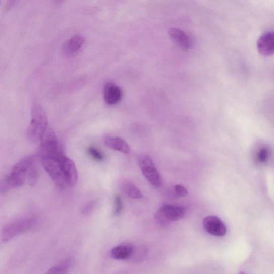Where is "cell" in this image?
<instances>
[{
  "label": "cell",
  "mask_w": 274,
  "mask_h": 274,
  "mask_svg": "<svg viewBox=\"0 0 274 274\" xmlns=\"http://www.w3.org/2000/svg\"><path fill=\"white\" fill-rule=\"evenodd\" d=\"M171 38L178 47L182 50L188 51L192 47V41L187 34L177 28H171L169 30Z\"/></svg>",
  "instance_id": "obj_12"
},
{
  "label": "cell",
  "mask_w": 274,
  "mask_h": 274,
  "mask_svg": "<svg viewBox=\"0 0 274 274\" xmlns=\"http://www.w3.org/2000/svg\"><path fill=\"white\" fill-rule=\"evenodd\" d=\"M104 143L107 147L109 149L122 152L124 154H129L130 151L129 146L123 139L117 136H107L105 139Z\"/></svg>",
  "instance_id": "obj_13"
},
{
  "label": "cell",
  "mask_w": 274,
  "mask_h": 274,
  "mask_svg": "<svg viewBox=\"0 0 274 274\" xmlns=\"http://www.w3.org/2000/svg\"><path fill=\"white\" fill-rule=\"evenodd\" d=\"M39 152L40 157L58 158L65 154L56 134L50 129L45 131L40 140Z\"/></svg>",
  "instance_id": "obj_5"
},
{
  "label": "cell",
  "mask_w": 274,
  "mask_h": 274,
  "mask_svg": "<svg viewBox=\"0 0 274 274\" xmlns=\"http://www.w3.org/2000/svg\"><path fill=\"white\" fill-rule=\"evenodd\" d=\"M272 151L269 146L263 145L260 146L255 154V160L260 166H266L269 162Z\"/></svg>",
  "instance_id": "obj_16"
},
{
  "label": "cell",
  "mask_w": 274,
  "mask_h": 274,
  "mask_svg": "<svg viewBox=\"0 0 274 274\" xmlns=\"http://www.w3.org/2000/svg\"><path fill=\"white\" fill-rule=\"evenodd\" d=\"M36 157V155H30L15 164L10 175L1 182L0 192L2 194L11 189L20 187L24 184L27 172Z\"/></svg>",
  "instance_id": "obj_1"
},
{
  "label": "cell",
  "mask_w": 274,
  "mask_h": 274,
  "mask_svg": "<svg viewBox=\"0 0 274 274\" xmlns=\"http://www.w3.org/2000/svg\"><path fill=\"white\" fill-rule=\"evenodd\" d=\"M90 156L97 161H103L104 160L103 154L95 147H90L88 150Z\"/></svg>",
  "instance_id": "obj_22"
},
{
  "label": "cell",
  "mask_w": 274,
  "mask_h": 274,
  "mask_svg": "<svg viewBox=\"0 0 274 274\" xmlns=\"http://www.w3.org/2000/svg\"><path fill=\"white\" fill-rule=\"evenodd\" d=\"M134 253L133 246L130 245H121L115 246L111 251L112 258L116 260L130 259Z\"/></svg>",
  "instance_id": "obj_15"
},
{
  "label": "cell",
  "mask_w": 274,
  "mask_h": 274,
  "mask_svg": "<svg viewBox=\"0 0 274 274\" xmlns=\"http://www.w3.org/2000/svg\"><path fill=\"white\" fill-rule=\"evenodd\" d=\"M56 1L57 3H61V2L63 1V0H56Z\"/></svg>",
  "instance_id": "obj_25"
},
{
  "label": "cell",
  "mask_w": 274,
  "mask_h": 274,
  "mask_svg": "<svg viewBox=\"0 0 274 274\" xmlns=\"http://www.w3.org/2000/svg\"><path fill=\"white\" fill-rule=\"evenodd\" d=\"M122 97L121 89L117 85L109 83L104 89V99L105 103L109 105H114L121 101Z\"/></svg>",
  "instance_id": "obj_11"
},
{
  "label": "cell",
  "mask_w": 274,
  "mask_h": 274,
  "mask_svg": "<svg viewBox=\"0 0 274 274\" xmlns=\"http://www.w3.org/2000/svg\"><path fill=\"white\" fill-rule=\"evenodd\" d=\"M62 156L58 158L41 157L40 158L44 169L55 184L59 188L65 189L68 186L61 165L60 159Z\"/></svg>",
  "instance_id": "obj_6"
},
{
  "label": "cell",
  "mask_w": 274,
  "mask_h": 274,
  "mask_svg": "<svg viewBox=\"0 0 274 274\" xmlns=\"http://www.w3.org/2000/svg\"><path fill=\"white\" fill-rule=\"evenodd\" d=\"M114 216H119L122 213L123 209V200L120 196L117 195L115 196L114 198Z\"/></svg>",
  "instance_id": "obj_21"
},
{
  "label": "cell",
  "mask_w": 274,
  "mask_h": 274,
  "mask_svg": "<svg viewBox=\"0 0 274 274\" xmlns=\"http://www.w3.org/2000/svg\"><path fill=\"white\" fill-rule=\"evenodd\" d=\"M17 1L18 0H8L5 8L6 11H8L10 10V9L16 4Z\"/></svg>",
  "instance_id": "obj_24"
},
{
  "label": "cell",
  "mask_w": 274,
  "mask_h": 274,
  "mask_svg": "<svg viewBox=\"0 0 274 274\" xmlns=\"http://www.w3.org/2000/svg\"><path fill=\"white\" fill-rule=\"evenodd\" d=\"M71 260L67 259L59 263L58 265L51 267L47 273L49 274L67 273L71 268Z\"/></svg>",
  "instance_id": "obj_19"
},
{
  "label": "cell",
  "mask_w": 274,
  "mask_h": 274,
  "mask_svg": "<svg viewBox=\"0 0 274 274\" xmlns=\"http://www.w3.org/2000/svg\"><path fill=\"white\" fill-rule=\"evenodd\" d=\"M85 39L83 36L80 35H75L63 44L62 51L64 53L68 55L74 54L83 47Z\"/></svg>",
  "instance_id": "obj_14"
},
{
  "label": "cell",
  "mask_w": 274,
  "mask_h": 274,
  "mask_svg": "<svg viewBox=\"0 0 274 274\" xmlns=\"http://www.w3.org/2000/svg\"><path fill=\"white\" fill-rule=\"evenodd\" d=\"M27 177H28V181L29 185L34 187L36 182H37L38 178V157H36L34 160L27 172Z\"/></svg>",
  "instance_id": "obj_18"
},
{
  "label": "cell",
  "mask_w": 274,
  "mask_h": 274,
  "mask_svg": "<svg viewBox=\"0 0 274 274\" xmlns=\"http://www.w3.org/2000/svg\"><path fill=\"white\" fill-rule=\"evenodd\" d=\"M257 49L263 56H270L274 54V32L264 33L257 42Z\"/></svg>",
  "instance_id": "obj_10"
},
{
  "label": "cell",
  "mask_w": 274,
  "mask_h": 274,
  "mask_svg": "<svg viewBox=\"0 0 274 274\" xmlns=\"http://www.w3.org/2000/svg\"><path fill=\"white\" fill-rule=\"evenodd\" d=\"M37 223L35 217H28L20 219L5 226L2 233V241L7 242L15 236L32 229Z\"/></svg>",
  "instance_id": "obj_4"
},
{
  "label": "cell",
  "mask_w": 274,
  "mask_h": 274,
  "mask_svg": "<svg viewBox=\"0 0 274 274\" xmlns=\"http://www.w3.org/2000/svg\"><path fill=\"white\" fill-rule=\"evenodd\" d=\"M31 122L27 130V138L32 143H37L48 129V120L44 109L39 105L32 109Z\"/></svg>",
  "instance_id": "obj_2"
},
{
  "label": "cell",
  "mask_w": 274,
  "mask_h": 274,
  "mask_svg": "<svg viewBox=\"0 0 274 274\" xmlns=\"http://www.w3.org/2000/svg\"><path fill=\"white\" fill-rule=\"evenodd\" d=\"M121 188L125 195L132 199H139L143 196L141 190L131 182H123Z\"/></svg>",
  "instance_id": "obj_17"
},
{
  "label": "cell",
  "mask_w": 274,
  "mask_h": 274,
  "mask_svg": "<svg viewBox=\"0 0 274 274\" xmlns=\"http://www.w3.org/2000/svg\"><path fill=\"white\" fill-rule=\"evenodd\" d=\"M205 230L210 235L223 237L227 233V227L221 219L215 216H208L203 220Z\"/></svg>",
  "instance_id": "obj_9"
},
{
  "label": "cell",
  "mask_w": 274,
  "mask_h": 274,
  "mask_svg": "<svg viewBox=\"0 0 274 274\" xmlns=\"http://www.w3.org/2000/svg\"><path fill=\"white\" fill-rule=\"evenodd\" d=\"M138 163L144 177L155 188L162 184L161 177L152 158L148 155H143L138 159Z\"/></svg>",
  "instance_id": "obj_7"
},
{
  "label": "cell",
  "mask_w": 274,
  "mask_h": 274,
  "mask_svg": "<svg viewBox=\"0 0 274 274\" xmlns=\"http://www.w3.org/2000/svg\"><path fill=\"white\" fill-rule=\"evenodd\" d=\"M186 213L184 207L178 205L164 204L154 214L155 222L161 227H167L173 222L181 220Z\"/></svg>",
  "instance_id": "obj_3"
},
{
  "label": "cell",
  "mask_w": 274,
  "mask_h": 274,
  "mask_svg": "<svg viewBox=\"0 0 274 274\" xmlns=\"http://www.w3.org/2000/svg\"><path fill=\"white\" fill-rule=\"evenodd\" d=\"M96 205V202L95 200L91 201L81 208V214L84 215H89L93 211Z\"/></svg>",
  "instance_id": "obj_23"
},
{
  "label": "cell",
  "mask_w": 274,
  "mask_h": 274,
  "mask_svg": "<svg viewBox=\"0 0 274 274\" xmlns=\"http://www.w3.org/2000/svg\"><path fill=\"white\" fill-rule=\"evenodd\" d=\"M168 194L173 198H180L187 195L188 190L184 186L176 185L169 189Z\"/></svg>",
  "instance_id": "obj_20"
},
{
  "label": "cell",
  "mask_w": 274,
  "mask_h": 274,
  "mask_svg": "<svg viewBox=\"0 0 274 274\" xmlns=\"http://www.w3.org/2000/svg\"><path fill=\"white\" fill-rule=\"evenodd\" d=\"M60 161L68 187L75 186L78 179V171L75 162L65 155H62Z\"/></svg>",
  "instance_id": "obj_8"
}]
</instances>
